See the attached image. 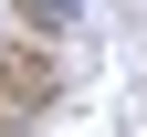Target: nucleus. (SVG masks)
I'll return each mask as SVG.
<instances>
[{
	"label": "nucleus",
	"mask_w": 147,
	"mask_h": 137,
	"mask_svg": "<svg viewBox=\"0 0 147 137\" xmlns=\"http://www.w3.org/2000/svg\"><path fill=\"white\" fill-rule=\"evenodd\" d=\"M32 21H74V0H32Z\"/></svg>",
	"instance_id": "f257e3e1"
}]
</instances>
